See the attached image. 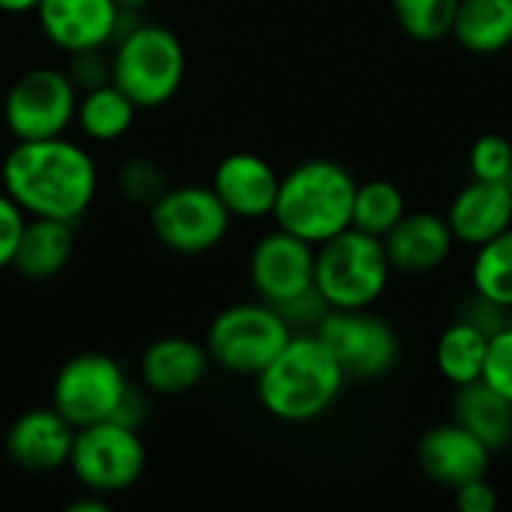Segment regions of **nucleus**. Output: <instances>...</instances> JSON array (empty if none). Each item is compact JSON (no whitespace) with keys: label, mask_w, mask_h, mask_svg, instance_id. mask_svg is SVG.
I'll return each mask as SVG.
<instances>
[{"label":"nucleus","mask_w":512,"mask_h":512,"mask_svg":"<svg viewBox=\"0 0 512 512\" xmlns=\"http://www.w3.org/2000/svg\"><path fill=\"white\" fill-rule=\"evenodd\" d=\"M408 213L405 195L393 180H369L357 183L354 192V210H351V228H360L372 237H387L390 228Z\"/></svg>","instance_id":"a878e982"},{"label":"nucleus","mask_w":512,"mask_h":512,"mask_svg":"<svg viewBox=\"0 0 512 512\" xmlns=\"http://www.w3.org/2000/svg\"><path fill=\"white\" fill-rule=\"evenodd\" d=\"M294 330L282 312L264 300L225 306L207 327L204 348L210 363L237 378H255L288 345Z\"/></svg>","instance_id":"423d86ee"},{"label":"nucleus","mask_w":512,"mask_h":512,"mask_svg":"<svg viewBox=\"0 0 512 512\" xmlns=\"http://www.w3.org/2000/svg\"><path fill=\"white\" fill-rule=\"evenodd\" d=\"M279 171L258 153L237 150L219 159L210 186L234 219H267L273 216Z\"/></svg>","instance_id":"dca6fc26"},{"label":"nucleus","mask_w":512,"mask_h":512,"mask_svg":"<svg viewBox=\"0 0 512 512\" xmlns=\"http://www.w3.org/2000/svg\"><path fill=\"white\" fill-rule=\"evenodd\" d=\"M315 333L345 378H384L399 363V336L372 309H330Z\"/></svg>","instance_id":"9b49d317"},{"label":"nucleus","mask_w":512,"mask_h":512,"mask_svg":"<svg viewBox=\"0 0 512 512\" xmlns=\"http://www.w3.org/2000/svg\"><path fill=\"white\" fill-rule=\"evenodd\" d=\"M135 117H138V105L114 81L99 84L93 90H84L78 96L75 126L93 144H114V141H120L123 135H129Z\"/></svg>","instance_id":"5701e85b"},{"label":"nucleus","mask_w":512,"mask_h":512,"mask_svg":"<svg viewBox=\"0 0 512 512\" xmlns=\"http://www.w3.org/2000/svg\"><path fill=\"white\" fill-rule=\"evenodd\" d=\"M480 381H486L492 390H498L512 402V321L495 336H489L486 366H483Z\"/></svg>","instance_id":"c756f323"},{"label":"nucleus","mask_w":512,"mask_h":512,"mask_svg":"<svg viewBox=\"0 0 512 512\" xmlns=\"http://www.w3.org/2000/svg\"><path fill=\"white\" fill-rule=\"evenodd\" d=\"M447 225L456 243L483 246L512 225V189L510 183L492 180H468L447 210Z\"/></svg>","instance_id":"6ab92c4d"},{"label":"nucleus","mask_w":512,"mask_h":512,"mask_svg":"<svg viewBox=\"0 0 512 512\" xmlns=\"http://www.w3.org/2000/svg\"><path fill=\"white\" fill-rule=\"evenodd\" d=\"M33 15L57 51L75 54L114 45L123 9L114 0H39Z\"/></svg>","instance_id":"ddd939ff"},{"label":"nucleus","mask_w":512,"mask_h":512,"mask_svg":"<svg viewBox=\"0 0 512 512\" xmlns=\"http://www.w3.org/2000/svg\"><path fill=\"white\" fill-rule=\"evenodd\" d=\"M132 381L126 369L99 351L69 357L51 384V408H57L75 429L114 420Z\"/></svg>","instance_id":"9d476101"},{"label":"nucleus","mask_w":512,"mask_h":512,"mask_svg":"<svg viewBox=\"0 0 512 512\" xmlns=\"http://www.w3.org/2000/svg\"><path fill=\"white\" fill-rule=\"evenodd\" d=\"M108 510H111L108 498H105V495H96V492H87V489H84V495H81V498H75V501H69V504H66V512H108Z\"/></svg>","instance_id":"f704fd0d"},{"label":"nucleus","mask_w":512,"mask_h":512,"mask_svg":"<svg viewBox=\"0 0 512 512\" xmlns=\"http://www.w3.org/2000/svg\"><path fill=\"white\" fill-rule=\"evenodd\" d=\"M249 282L258 300L282 306L315 288V246L276 228L264 234L249 255Z\"/></svg>","instance_id":"f8f14e48"},{"label":"nucleus","mask_w":512,"mask_h":512,"mask_svg":"<svg viewBox=\"0 0 512 512\" xmlns=\"http://www.w3.org/2000/svg\"><path fill=\"white\" fill-rule=\"evenodd\" d=\"M507 183H510V189H512V174H510V180H507Z\"/></svg>","instance_id":"4c0bfd02"},{"label":"nucleus","mask_w":512,"mask_h":512,"mask_svg":"<svg viewBox=\"0 0 512 512\" xmlns=\"http://www.w3.org/2000/svg\"><path fill=\"white\" fill-rule=\"evenodd\" d=\"M276 309L282 312V318L288 321V327H291L294 333H315L318 324L324 321V315L330 312V306H327V300L318 294V288H309V291H303L300 297H294V300H288V303H282V306H276Z\"/></svg>","instance_id":"2f4dec72"},{"label":"nucleus","mask_w":512,"mask_h":512,"mask_svg":"<svg viewBox=\"0 0 512 512\" xmlns=\"http://www.w3.org/2000/svg\"><path fill=\"white\" fill-rule=\"evenodd\" d=\"M468 171L474 180L507 183L512 174V141L507 135L486 132L468 150Z\"/></svg>","instance_id":"c85d7f7f"},{"label":"nucleus","mask_w":512,"mask_h":512,"mask_svg":"<svg viewBox=\"0 0 512 512\" xmlns=\"http://www.w3.org/2000/svg\"><path fill=\"white\" fill-rule=\"evenodd\" d=\"M486 348H489V336L474 324L456 318L453 324L444 327V333L435 342V369L453 387L474 384L483 378Z\"/></svg>","instance_id":"b1692460"},{"label":"nucleus","mask_w":512,"mask_h":512,"mask_svg":"<svg viewBox=\"0 0 512 512\" xmlns=\"http://www.w3.org/2000/svg\"><path fill=\"white\" fill-rule=\"evenodd\" d=\"M75 426L51 405L30 408L6 432L3 450L24 474H54L69 465Z\"/></svg>","instance_id":"4468645a"},{"label":"nucleus","mask_w":512,"mask_h":512,"mask_svg":"<svg viewBox=\"0 0 512 512\" xmlns=\"http://www.w3.org/2000/svg\"><path fill=\"white\" fill-rule=\"evenodd\" d=\"M72 252H75L72 222L30 216L21 231L12 270L27 282H48L66 270V264L72 261Z\"/></svg>","instance_id":"aec40b11"},{"label":"nucleus","mask_w":512,"mask_h":512,"mask_svg":"<svg viewBox=\"0 0 512 512\" xmlns=\"http://www.w3.org/2000/svg\"><path fill=\"white\" fill-rule=\"evenodd\" d=\"M390 276L384 240L360 228H345L315 246V288L330 309H372L384 297Z\"/></svg>","instance_id":"39448f33"},{"label":"nucleus","mask_w":512,"mask_h":512,"mask_svg":"<svg viewBox=\"0 0 512 512\" xmlns=\"http://www.w3.org/2000/svg\"><path fill=\"white\" fill-rule=\"evenodd\" d=\"M399 27L417 42H438L450 36L459 0H390Z\"/></svg>","instance_id":"bb28decb"},{"label":"nucleus","mask_w":512,"mask_h":512,"mask_svg":"<svg viewBox=\"0 0 512 512\" xmlns=\"http://www.w3.org/2000/svg\"><path fill=\"white\" fill-rule=\"evenodd\" d=\"M492 456L495 453L477 435H471L465 426H459L456 420L432 426L417 444L420 471L432 483H438L450 492L477 477H489Z\"/></svg>","instance_id":"2eb2a0df"},{"label":"nucleus","mask_w":512,"mask_h":512,"mask_svg":"<svg viewBox=\"0 0 512 512\" xmlns=\"http://www.w3.org/2000/svg\"><path fill=\"white\" fill-rule=\"evenodd\" d=\"M210 366L213 363L204 342H195L189 336H162L144 348L138 372L147 393L183 396L207 378Z\"/></svg>","instance_id":"a211bd4d"},{"label":"nucleus","mask_w":512,"mask_h":512,"mask_svg":"<svg viewBox=\"0 0 512 512\" xmlns=\"http://www.w3.org/2000/svg\"><path fill=\"white\" fill-rule=\"evenodd\" d=\"M471 288L474 294L512 309V225L474 249Z\"/></svg>","instance_id":"393cba45"},{"label":"nucleus","mask_w":512,"mask_h":512,"mask_svg":"<svg viewBox=\"0 0 512 512\" xmlns=\"http://www.w3.org/2000/svg\"><path fill=\"white\" fill-rule=\"evenodd\" d=\"M24 225H27V213L0 189V270L12 267Z\"/></svg>","instance_id":"473e14b6"},{"label":"nucleus","mask_w":512,"mask_h":512,"mask_svg":"<svg viewBox=\"0 0 512 512\" xmlns=\"http://www.w3.org/2000/svg\"><path fill=\"white\" fill-rule=\"evenodd\" d=\"M0 189L30 216L78 222L96 201L99 165L69 135L15 141L0 162Z\"/></svg>","instance_id":"f257e3e1"},{"label":"nucleus","mask_w":512,"mask_h":512,"mask_svg":"<svg viewBox=\"0 0 512 512\" xmlns=\"http://www.w3.org/2000/svg\"><path fill=\"white\" fill-rule=\"evenodd\" d=\"M147 213L156 240L168 252L189 258L219 249L234 219L213 192V186L201 183L168 186V192Z\"/></svg>","instance_id":"6e6552de"},{"label":"nucleus","mask_w":512,"mask_h":512,"mask_svg":"<svg viewBox=\"0 0 512 512\" xmlns=\"http://www.w3.org/2000/svg\"><path fill=\"white\" fill-rule=\"evenodd\" d=\"M459 512H495L498 510V492L489 483V477H477L459 489H453Z\"/></svg>","instance_id":"72a5a7b5"},{"label":"nucleus","mask_w":512,"mask_h":512,"mask_svg":"<svg viewBox=\"0 0 512 512\" xmlns=\"http://www.w3.org/2000/svg\"><path fill=\"white\" fill-rule=\"evenodd\" d=\"M453 420L477 435L492 453L504 450L512 441V402L492 390L486 381L453 387Z\"/></svg>","instance_id":"412c9836"},{"label":"nucleus","mask_w":512,"mask_h":512,"mask_svg":"<svg viewBox=\"0 0 512 512\" xmlns=\"http://www.w3.org/2000/svg\"><path fill=\"white\" fill-rule=\"evenodd\" d=\"M123 12H141L144 6H150V0H114Z\"/></svg>","instance_id":"e433bc0d"},{"label":"nucleus","mask_w":512,"mask_h":512,"mask_svg":"<svg viewBox=\"0 0 512 512\" xmlns=\"http://www.w3.org/2000/svg\"><path fill=\"white\" fill-rule=\"evenodd\" d=\"M186 78V48L180 36L156 21L132 15L111 51V81L138 105V111L168 105Z\"/></svg>","instance_id":"20e7f679"},{"label":"nucleus","mask_w":512,"mask_h":512,"mask_svg":"<svg viewBox=\"0 0 512 512\" xmlns=\"http://www.w3.org/2000/svg\"><path fill=\"white\" fill-rule=\"evenodd\" d=\"M456 237L447 225V216L438 213H405L390 234L384 237V249L393 273L405 276H429L444 267L453 255Z\"/></svg>","instance_id":"f3484780"},{"label":"nucleus","mask_w":512,"mask_h":512,"mask_svg":"<svg viewBox=\"0 0 512 512\" xmlns=\"http://www.w3.org/2000/svg\"><path fill=\"white\" fill-rule=\"evenodd\" d=\"M78 87L57 66H33L21 72L3 99V123L15 141L66 135L78 111Z\"/></svg>","instance_id":"1a4fd4ad"},{"label":"nucleus","mask_w":512,"mask_h":512,"mask_svg":"<svg viewBox=\"0 0 512 512\" xmlns=\"http://www.w3.org/2000/svg\"><path fill=\"white\" fill-rule=\"evenodd\" d=\"M72 477L96 495H120L132 489L147 471V447L138 429L117 420H102L75 429L69 465Z\"/></svg>","instance_id":"0eeeda50"},{"label":"nucleus","mask_w":512,"mask_h":512,"mask_svg":"<svg viewBox=\"0 0 512 512\" xmlns=\"http://www.w3.org/2000/svg\"><path fill=\"white\" fill-rule=\"evenodd\" d=\"M114 186L132 207H153L171 186L168 171L150 156H129L114 171Z\"/></svg>","instance_id":"cd10ccee"},{"label":"nucleus","mask_w":512,"mask_h":512,"mask_svg":"<svg viewBox=\"0 0 512 512\" xmlns=\"http://www.w3.org/2000/svg\"><path fill=\"white\" fill-rule=\"evenodd\" d=\"M345 381L342 366L318 333H294L270 366L255 375V393L273 420L303 426L336 405Z\"/></svg>","instance_id":"f03ea898"},{"label":"nucleus","mask_w":512,"mask_h":512,"mask_svg":"<svg viewBox=\"0 0 512 512\" xmlns=\"http://www.w3.org/2000/svg\"><path fill=\"white\" fill-rule=\"evenodd\" d=\"M450 36L471 54H498L512 45V0H459Z\"/></svg>","instance_id":"4be33fe9"},{"label":"nucleus","mask_w":512,"mask_h":512,"mask_svg":"<svg viewBox=\"0 0 512 512\" xmlns=\"http://www.w3.org/2000/svg\"><path fill=\"white\" fill-rule=\"evenodd\" d=\"M357 180L333 159H306L279 177L273 204L276 228L321 246L351 228Z\"/></svg>","instance_id":"7ed1b4c3"},{"label":"nucleus","mask_w":512,"mask_h":512,"mask_svg":"<svg viewBox=\"0 0 512 512\" xmlns=\"http://www.w3.org/2000/svg\"><path fill=\"white\" fill-rule=\"evenodd\" d=\"M36 3L39 0H0V12H6V15H27V12L36 9Z\"/></svg>","instance_id":"c9c22d12"},{"label":"nucleus","mask_w":512,"mask_h":512,"mask_svg":"<svg viewBox=\"0 0 512 512\" xmlns=\"http://www.w3.org/2000/svg\"><path fill=\"white\" fill-rule=\"evenodd\" d=\"M66 75L72 78V84L78 87V93L93 90L99 84L111 81V54H105V48H90V51H75L66 54Z\"/></svg>","instance_id":"7c9ffc66"}]
</instances>
